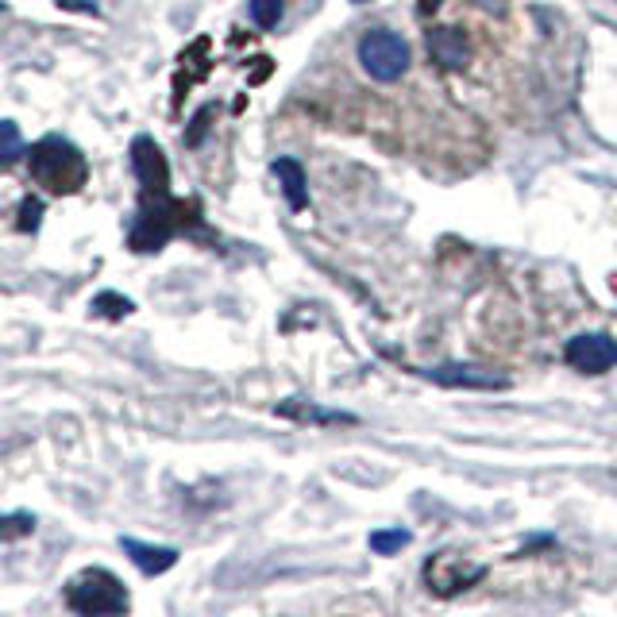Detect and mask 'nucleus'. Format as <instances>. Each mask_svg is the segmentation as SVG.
<instances>
[{
	"mask_svg": "<svg viewBox=\"0 0 617 617\" xmlns=\"http://www.w3.org/2000/svg\"><path fill=\"white\" fill-rule=\"evenodd\" d=\"M27 166L35 186H43L47 193L62 197V193H78L89 182V162L78 147L62 135H47L27 151Z\"/></svg>",
	"mask_w": 617,
	"mask_h": 617,
	"instance_id": "1",
	"label": "nucleus"
},
{
	"mask_svg": "<svg viewBox=\"0 0 617 617\" xmlns=\"http://www.w3.org/2000/svg\"><path fill=\"white\" fill-rule=\"evenodd\" d=\"M193 224H201L193 201H174L170 193H162V197H143L139 216H135L132 232H128V247H132V251H159L170 236L186 232Z\"/></svg>",
	"mask_w": 617,
	"mask_h": 617,
	"instance_id": "2",
	"label": "nucleus"
},
{
	"mask_svg": "<svg viewBox=\"0 0 617 617\" xmlns=\"http://www.w3.org/2000/svg\"><path fill=\"white\" fill-rule=\"evenodd\" d=\"M66 606L74 614L97 617V614H124L132 602H128L124 583L112 571H105V567H85L81 575L70 579V587H66Z\"/></svg>",
	"mask_w": 617,
	"mask_h": 617,
	"instance_id": "3",
	"label": "nucleus"
},
{
	"mask_svg": "<svg viewBox=\"0 0 617 617\" xmlns=\"http://www.w3.org/2000/svg\"><path fill=\"white\" fill-rule=\"evenodd\" d=\"M359 62H363V70L375 81H398L405 70H409L413 51H409V43H405L398 31L375 27V31H367L363 43H359Z\"/></svg>",
	"mask_w": 617,
	"mask_h": 617,
	"instance_id": "4",
	"label": "nucleus"
},
{
	"mask_svg": "<svg viewBox=\"0 0 617 617\" xmlns=\"http://www.w3.org/2000/svg\"><path fill=\"white\" fill-rule=\"evenodd\" d=\"M483 579H486V567L471 564V560L459 556V552H436V556H429V564H425V583H429V591L444 594V598L467 591V587H475V583H483Z\"/></svg>",
	"mask_w": 617,
	"mask_h": 617,
	"instance_id": "5",
	"label": "nucleus"
},
{
	"mask_svg": "<svg viewBox=\"0 0 617 617\" xmlns=\"http://www.w3.org/2000/svg\"><path fill=\"white\" fill-rule=\"evenodd\" d=\"M567 367H575L579 375H606L617 367V340L606 332H583L571 336L564 348Z\"/></svg>",
	"mask_w": 617,
	"mask_h": 617,
	"instance_id": "6",
	"label": "nucleus"
},
{
	"mask_svg": "<svg viewBox=\"0 0 617 617\" xmlns=\"http://www.w3.org/2000/svg\"><path fill=\"white\" fill-rule=\"evenodd\" d=\"M132 170L135 182L143 186V197L170 193V166H166V155H162V147L151 135H135L132 139Z\"/></svg>",
	"mask_w": 617,
	"mask_h": 617,
	"instance_id": "7",
	"label": "nucleus"
},
{
	"mask_svg": "<svg viewBox=\"0 0 617 617\" xmlns=\"http://www.w3.org/2000/svg\"><path fill=\"white\" fill-rule=\"evenodd\" d=\"M421 375L436 386H452V390H506L510 378L502 371H486L475 363H444V367H425Z\"/></svg>",
	"mask_w": 617,
	"mask_h": 617,
	"instance_id": "8",
	"label": "nucleus"
},
{
	"mask_svg": "<svg viewBox=\"0 0 617 617\" xmlns=\"http://www.w3.org/2000/svg\"><path fill=\"white\" fill-rule=\"evenodd\" d=\"M429 54L440 70H463L471 58V43L459 27H432L429 31Z\"/></svg>",
	"mask_w": 617,
	"mask_h": 617,
	"instance_id": "9",
	"label": "nucleus"
},
{
	"mask_svg": "<svg viewBox=\"0 0 617 617\" xmlns=\"http://www.w3.org/2000/svg\"><path fill=\"white\" fill-rule=\"evenodd\" d=\"M120 548L128 552V560H132L143 575H162V571H170V567L178 564V548L143 544V540H135V537H120Z\"/></svg>",
	"mask_w": 617,
	"mask_h": 617,
	"instance_id": "10",
	"label": "nucleus"
},
{
	"mask_svg": "<svg viewBox=\"0 0 617 617\" xmlns=\"http://www.w3.org/2000/svg\"><path fill=\"white\" fill-rule=\"evenodd\" d=\"M274 178L282 182V193H286V201H290V209H305L309 205V189H305V170H301V162L297 159H274Z\"/></svg>",
	"mask_w": 617,
	"mask_h": 617,
	"instance_id": "11",
	"label": "nucleus"
},
{
	"mask_svg": "<svg viewBox=\"0 0 617 617\" xmlns=\"http://www.w3.org/2000/svg\"><path fill=\"white\" fill-rule=\"evenodd\" d=\"M282 417H294V421H309V425H355L351 413H336V409H321V405H305V402H282L278 405Z\"/></svg>",
	"mask_w": 617,
	"mask_h": 617,
	"instance_id": "12",
	"label": "nucleus"
},
{
	"mask_svg": "<svg viewBox=\"0 0 617 617\" xmlns=\"http://www.w3.org/2000/svg\"><path fill=\"white\" fill-rule=\"evenodd\" d=\"M24 155L27 151H24V135H20V128H16L12 120H0V170L16 166Z\"/></svg>",
	"mask_w": 617,
	"mask_h": 617,
	"instance_id": "13",
	"label": "nucleus"
},
{
	"mask_svg": "<svg viewBox=\"0 0 617 617\" xmlns=\"http://www.w3.org/2000/svg\"><path fill=\"white\" fill-rule=\"evenodd\" d=\"M31 533H35V517L31 513H4L0 517V544L31 537Z\"/></svg>",
	"mask_w": 617,
	"mask_h": 617,
	"instance_id": "14",
	"label": "nucleus"
},
{
	"mask_svg": "<svg viewBox=\"0 0 617 617\" xmlns=\"http://www.w3.org/2000/svg\"><path fill=\"white\" fill-rule=\"evenodd\" d=\"M132 309H135L132 301H128V297H120V294H97L93 297V313H97V317H108V321H124Z\"/></svg>",
	"mask_w": 617,
	"mask_h": 617,
	"instance_id": "15",
	"label": "nucleus"
},
{
	"mask_svg": "<svg viewBox=\"0 0 617 617\" xmlns=\"http://www.w3.org/2000/svg\"><path fill=\"white\" fill-rule=\"evenodd\" d=\"M405 544H409L405 529H378V533H371V548L378 556H394V552H402Z\"/></svg>",
	"mask_w": 617,
	"mask_h": 617,
	"instance_id": "16",
	"label": "nucleus"
},
{
	"mask_svg": "<svg viewBox=\"0 0 617 617\" xmlns=\"http://www.w3.org/2000/svg\"><path fill=\"white\" fill-rule=\"evenodd\" d=\"M251 20H255V27H263V31L278 27V20H282V0H251Z\"/></svg>",
	"mask_w": 617,
	"mask_h": 617,
	"instance_id": "17",
	"label": "nucleus"
},
{
	"mask_svg": "<svg viewBox=\"0 0 617 617\" xmlns=\"http://www.w3.org/2000/svg\"><path fill=\"white\" fill-rule=\"evenodd\" d=\"M39 216H43V201L39 197H27L20 205V232H35L39 228Z\"/></svg>",
	"mask_w": 617,
	"mask_h": 617,
	"instance_id": "18",
	"label": "nucleus"
},
{
	"mask_svg": "<svg viewBox=\"0 0 617 617\" xmlns=\"http://www.w3.org/2000/svg\"><path fill=\"white\" fill-rule=\"evenodd\" d=\"M213 112H216L213 105H209V108H201V112H197V120H193V128H189L186 143H201V135H205V128H209V120H213Z\"/></svg>",
	"mask_w": 617,
	"mask_h": 617,
	"instance_id": "19",
	"label": "nucleus"
},
{
	"mask_svg": "<svg viewBox=\"0 0 617 617\" xmlns=\"http://www.w3.org/2000/svg\"><path fill=\"white\" fill-rule=\"evenodd\" d=\"M58 8H70V12H89V16H97V4H89V0H58Z\"/></svg>",
	"mask_w": 617,
	"mask_h": 617,
	"instance_id": "20",
	"label": "nucleus"
},
{
	"mask_svg": "<svg viewBox=\"0 0 617 617\" xmlns=\"http://www.w3.org/2000/svg\"><path fill=\"white\" fill-rule=\"evenodd\" d=\"M440 4H444V0H421V4H417V12H421V16H429V12H436Z\"/></svg>",
	"mask_w": 617,
	"mask_h": 617,
	"instance_id": "21",
	"label": "nucleus"
}]
</instances>
